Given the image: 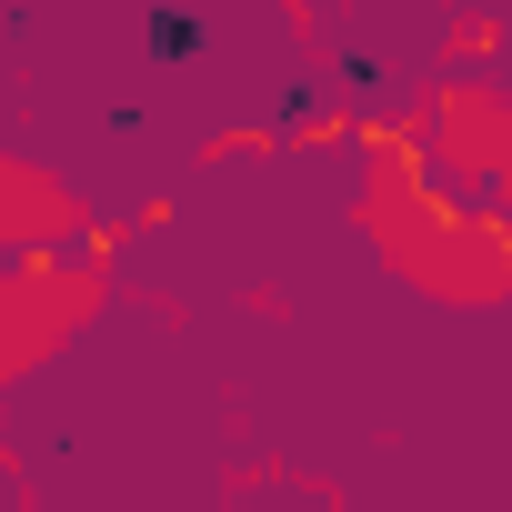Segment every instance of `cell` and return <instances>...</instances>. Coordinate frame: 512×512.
I'll use <instances>...</instances> for the list:
<instances>
[{
    "mask_svg": "<svg viewBox=\"0 0 512 512\" xmlns=\"http://www.w3.org/2000/svg\"><path fill=\"white\" fill-rule=\"evenodd\" d=\"M141 41H151V61H191L211 31H201L191 11H141Z\"/></svg>",
    "mask_w": 512,
    "mask_h": 512,
    "instance_id": "6da1fadb",
    "label": "cell"
}]
</instances>
